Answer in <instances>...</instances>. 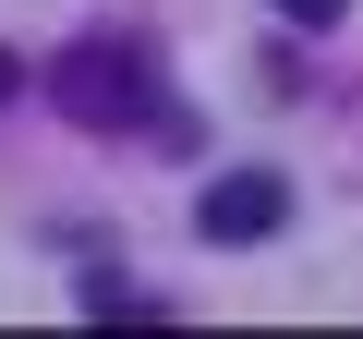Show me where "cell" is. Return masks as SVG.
Segmentation results:
<instances>
[{"label": "cell", "instance_id": "cell-1", "mask_svg": "<svg viewBox=\"0 0 363 339\" xmlns=\"http://www.w3.org/2000/svg\"><path fill=\"white\" fill-rule=\"evenodd\" d=\"M49 109L61 121H85V133H145L157 121V61H145V37H73V49H49Z\"/></svg>", "mask_w": 363, "mask_h": 339}, {"label": "cell", "instance_id": "cell-2", "mask_svg": "<svg viewBox=\"0 0 363 339\" xmlns=\"http://www.w3.org/2000/svg\"><path fill=\"white\" fill-rule=\"evenodd\" d=\"M279 218H291V182L255 157V170H218L206 182V206H194V230L218 243V255H242V243H279Z\"/></svg>", "mask_w": 363, "mask_h": 339}, {"label": "cell", "instance_id": "cell-4", "mask_svg": "<svg viewBox=\"0 0 363 339\" xmlns=\"http://www.w3.org/2000/svg\"><path fill=\"white\" fill-rule=\"evenodd\" d=\"M267 13H279V25H303V37H327V25L351 13V0H267Z\"/></svg>", "mask_w": 363, "mask_h": 339}, {"label": "cell", "instance_id": "cell-5", "mask_svg": "<svg viewBox=\"0 0 363 339\" xmlns=\"http://www.w3.org/2000/svg\"><path fill=\"white\" fill-rule=\"evenodd\" d=\"M13 97H25V61H13V49H0V109H13Z\"/></svg>", "mask_w": 363, "mask_h": 339}, {"label": "cell", "instance_id": "cell-3", "mask_svg": "<svg viewBox=\"0 0 363 339\" xmlns=\"http://www.w3.org/2000/svg\"><path fill=\"white\" fill-rule=\"evenodd\" d=\"M85 315H97V327H157V291H133V279L85 267Z\"/></svg>", "mask_w": 363, "mask_h": 339}]
</instances>
